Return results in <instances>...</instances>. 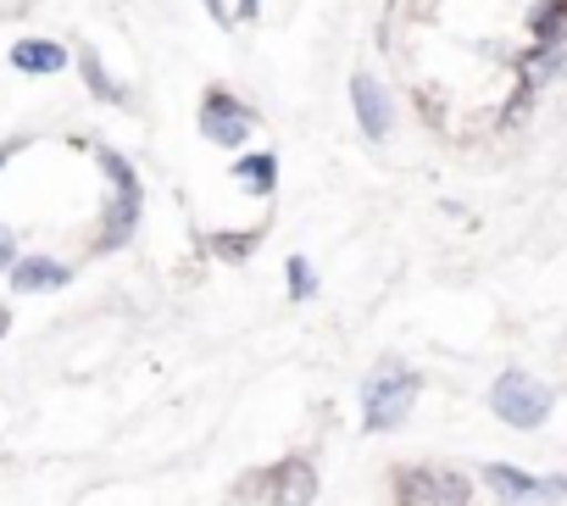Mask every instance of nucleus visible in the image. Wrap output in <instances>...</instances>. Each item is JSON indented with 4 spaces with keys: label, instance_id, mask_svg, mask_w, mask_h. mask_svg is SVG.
<instances>
[{
    "label": "nucleus",
    "instance_id": "1",
    "mask_svg": "<svg viewBox=\"0 0 567 506\" xmlns=\"http://www.w3.org/2000/svg\"><path fill=\"white\" fill-rule=\"evenodd\" d=\"M90 156H95V167L106 178V200H101V223H95L90 250H95V257H112V250L134 245V234L145 223V178H140L134 156H123L106 140H90Z\"/></svg>",
    "mask_w": 567,
    "mask_h": 506
},
{
    "label": "nucleus",
    "instance_id": "2",
    "mask_svg": "<svg viewBox=\"0 0 567 506\" xmlns=\"http://www.w3.org/2000/svg\"><path fill=\"white\" fill-rule=\"evenodd\" d=\"M417 395H423V373L401 357H384L373 362V373L362 379V395H357V412H362V428L368 434H395L412 423L417 412Z\"/></svg>",
    "mask_w": 567,
    "mask_h": 506
},
{
    "label": "nucleus",
    "instance_id": "3",
    "mask_svg": "<svg viewBox=\"0 0 567 506\" xmlns=\"http://www.w3.org/2000/svg\"><path fill=\"white\" fill-rule=\"evenodd\" d=\"M195 134H200L206 145L239 156V151H250L256 134H261V106H250V101H245L239 90H228V84H206V90H200V106H195Z\"/></svg>",
    "mask_w": 567,
    "mask_h": 506
},
{
    "label": "nucleus",
    "instance_id": "4",
    "mask_svg": "<svg viewBox=\"0 0 567 506\" xmlns=\"http://www.w3.org/2000/svg\"><path fill=\"white\" fill-rule=\"evenodd\" d=\"M484 406H489L495 423H506V428H517V434H534V428L550 423L556 390H550L539 373H528V368H506V373H495Z\"/></svg>",
    "mask_w": 567,
    "mask_h": 506
},
{
    "label": "nucleus",
    "instance_id": "5",
    "mask_svg": "<svg viewBox=\"0 0 567 506\" xmlns=\"http://www.w3.org/2000/svg\"><path fill=\"white\" fill-rule=\"evenodd\" d=\"M346 101H351V123H357V134H362L368 145H390V140H395V128H401V95H395V84H390L384 73L351 68Z\"/></svg>",
    "mask_w": 567,
    "mask_h": 506
},
{
    "label": "nucleus",
    "instance_id": "6",
    "mask_svg": "<svg viewBox=\"0 0 567 506\" xmlns=\"http://www.w3.org/2000/svg\"><path fill=\"white\" fill-rule=\"evenodd\" d=\"M478 484L489 489L495 506H561L567 500V473H528L512 462H484Z\"/></svg>",
    "mask_w": 567,
    "mask_h": 506
},
{
    "label": "nucleus",
    "instance_id": "7",
    "mask_svg": "<svg viewBox=\"0 0 567 506\" xmlns=\"http://www.w3.org/2000/svg\"><path fill=\"white\" fill-rule=\"evenodd\" d=\"M318 489H323L318 462H312V456H301V451L278 456V462L267 467V506H312V500H318Z\"/></svg>",
    "mask_w": 567,
    "mask_h": 506
},
{
    "label": "nucleus",
    "instance_id": "8",
    "mask_svg": "<svg viewBox=\"0 0 567 506\" xmlns=\"http://www.w3.org/2000/svg\"><path fill=\"white\" fill-rule=\"evenodd\" d=\"M278 178H284V162H278V151H267V145H250V151H239L234 162H228V184H239V195H250V200H272L278 195Z\"/></svg>",
    "mask_w": 567,
    "mask_h": 506
},
{
    "label": "nucleus",
    "instance_id": "9",
    "mask_svg": "<svg viewBox=\"0 0 567 506\" xmlns=\"http://www.w3.org/2000/svg\"><path fill=\"white\" fill-rule=\"evenodd\" d=\"M7 62H12L23 79H56V73L73 68V45H62V40H51V34H23V40L7 51Z\"/></svg>",
    "mask_w": 567,
    "mask_h": 506
},
{
    "label": "nucleus",
    "instance_id": "10",
    "mask_svg": "<svg viewBox=\"0 0 567 506\" xmlns=\"http://www.w3.org/2000/svg\"><path fill=\"white\" fill-rule=\"evenodd\" d=\"M73 68H79V79H84V90L101 101V106H117V112H134V90L106 68V56L95 51V45H73Z\"/></svg>",
    "mask_w": 567,
    "mask_h": 506
},
{
    "label": "nucleus",
    "instance_id": "11",
    "mask_svg": "<svg viewBox=\"0 0 567 506\" xmlns=\"http://www.w3.org/2000/svg\"><path fill=\"white\" fill-rule=\"evenodd\" d=\"M7 279H12L18 296H56V290L73 285V268H68L62 257H40V250H34V257H18V262H12Z\"/></svg>",
    "mask_w": 567,
    "mask_h": 506
},
{
    "label": "nucleus",
    "instance_id": "12",
    "mask_svg": "<svg viewBox=\"0 0 567 506\" xmlns=\"http://www.w3.org/2000/svg\"><path fill=\"white\" fill-rule=\"evenodd\" d=\"M261 239H267L261 223H245V228H212V234H206V250H212L217 262H228V268H245L256 250H261Z\"/></svg>",
    "mask_w": 567,
    "mask_h": 506
},
{
    "label": "nucleus",
    "instance_id": "13",
    "mask_svg": "<svg viewBox=\"0 0 567 506\" xmlns=\"http://www.w3.org/2000/svg\"><path fill=\"white\" fill-rule=\"evenodd\" d=\"M523 40L567 45V0H528L523 7Z\"/></svg>",
    "mask_w": 567,
    "mask_h": 506
},
{
    "label": "nucleus",
    "instance_id": "14",
    "mask_svg": "<svg viewBox=\"0 0 567 506\" xmlns=\"http://www.w3.org/2000/svg\"><path fill=\"white\" fill-rule=\"evenodd\" d=\"M390 489H395V506H429L434 495V462H406L390 473Z\"/></svg>",
    "mask_w": 567,
    "mask_h": 506
},
{
    "label": "nucleus",
    "instance_id": "15",
    "mask_svg": "<svg viewBox=\"0 0 567 506\" xmlns=\"http://www.w3.org/2000/svg\"><path fill=\"white\" fill-rule=\"evenodd\" d=\"M429 506H478V484L462 467H434V495Z\"/></svg>",
    "mask_w": 567,
    "mask_h": 506
},
{
    "label": "nucleus",
    "instance_id": "16",
    "mask_svg": "<svg viewBox=\"0 0 567 506\" xmlns=\"http://www.w3.org/2000/svg\"><path fill=\"white\" fill-rule=\"evenodd\" d=\"M284 296H290L296 307L318 296V268H312V262L301 257V250H296V257H290V262H284Z\"/></svg>",
    "mask_w": 567,
    "mask_h": 506
},
{
    "label": "nucleus",
    "instance_id": "17",
    "mask_svg": "<svg viewBox=\"0 0 567 506\" xmlns=\"http://www.w3.org/2000/svg\"><path fill=\"white\" fill-rule=\"evenodd\" d=\"M412 106H417V117H423L429 128H445V101H434V90H417Z\"/></svg>",
    "mask_w": 567,
    "mask_h": 506
},
{
    "label": "nucleus",
    "instance_id": "18",
    "mask_svg": "<svg viewBox=\"0 0 567 506\" xmlns=\"http://www.w3.org/2000/svg\"><path fill=\"white\" fill-rule=\"evenodd\" d=\"M200 12L217 23V29H239V12H234V0H200Z\"/></svg>",
    "mask_w": 567,
    "mask_h": 506
},
{
    "label": "nucleus",
    "instance_id": "19",
    "mask_svg": "<svg viewBox=\"0 0 567 506\" xmlns=\"http://www.w3.org/2000/svg\"><path fill=\"white\" fill-rule=\"evenodd\" d=\"M23 257V250H18V234L7 228V223H0V273H12V262Z\"/></svg>",
    "mask_w": 567,
    "mask_h": 506
},
{
    "label": "nucleus",
    "instance_id": "20",
    "mask_svg": "<svg viewBox=\"0 0 567 506\" xmlns=\"http://www.w3.org/2000/svg\"><path fill=\"white\" fill-rule=\"evenodd\" d=\"M234 12L239 23H261V0H234Z\"/></svg>",
    "mask_w": 567,
    "mask_h": 506
},
{
    "label": "nucleus",
    "instance_id": "21",
    "mask_svg": "<svg viewBox=\"0 0 567 506\" xmlns=\"http://www.w3.org/2000/svg\"><path fill=\"white\" fill-rule=\"evenodd\" d=\"M7 334H12V312H7V307H0V340H7Z\"/></svg>",
    "mask_w": 567,
    "mask_h": 506
}]
</instances>
